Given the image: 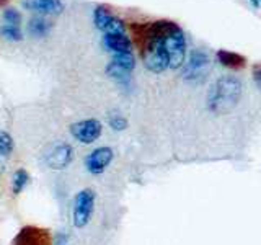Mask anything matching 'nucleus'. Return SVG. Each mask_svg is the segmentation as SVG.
I'll use <instances>...</instances> for the list:
<instances>
[{
    "label": "nucleus",
    "mask_w": 261,
    "mask_h": 245,
    "mask_svg": "<svg viewBox=\"0 0 261 245\" xmlns=\"http://www.w3.org/2000/svg\"><path fill=\"white\" fill-rule=\"evenodd\" d=\"M103 43L105 47L114 54L133 53V43H130L129 36H126V33H122V35H105Z\"/></svg>",
    "instance_id": "obj_11"
},
{
    "label": "nucleus",
    "mask_w": 261,
    "mask_h": 245,
    "mask_svg": "<svg viewBox=\"0 0 261 245\" xmlns=\"http://www.w3.org/2000/svg\"><path fill=\"white\" fill-rule=\"evenodd\" d=\"M209 69H211L209 56L204 51H201V49H196V51L190 54L188 62L183 65L181 77L190 82H201L206 79Z\"/></svg>",
    "instance_id": "obj_4"
},
{
    "label": "nucleus",
    "mask_w": 261,
    "mask_h": 245,
    "mask_svg": "<svg viewBox=\"0 0 261 245\" xmlns=\"http://www.w3.org/2000/svg\"><path fill=\"white\" fill-rule=\"evenodd\" d=\"M103 133V126L98 119H84L79 122H73L70 126V134L73 139H77L82 144H92Z\"/></svg>",
    "instance_id": "obj_6"
},
{
    "label": "nucleus",
    "mask_w": 261,
    "mask_h": 245,
    "mask_svg": "<svg viewBox=\"0 0 261 245\" xmlns=\"http://www.w3.org/2000/svg\"><path fill=\"white\" fill-rule=\"evenodd\" d=\"M95 27L98 30H101L105 35H122L126 33V24L121 18L114 16L106 10V7H96L95 8Z\"/></svg>",
    "instance_id": "obj_7"
},
{
    "label": "nucleus",
    "mask_w": 261,
    "mask_h": 245,
    "mask_svg": "<svg viewBox=\"0 0 261 245\" xmlns=\"http://www.w3.org/2000/svg\"><path fill=\"white\" fill-rule=\"evenodd\" d=\"M217 59L222 65H225V67H230V69H242V67H245V64H247V59H245L242 54L227 51V49H219Z\"/></svg>",
    "instance_id": "obj_12"
},
{
    "label": "nucleus",
    "mask_w": 261,
    "mask_h": 245,
    "mask_svg": "<svg viewBox=\"0 0 261 245\" xmlns=\"http://www.w3.org/2000/svg\"><path fill=\"white\" fill-rule=\"evenodd\" d=\"M108 122L114 131H124L127 128V119L124 116H121V114H113L108 119Z\"/></svg>",
    "instance_id": "obj_19"
},
{
    "label": "nucleus",
    "mask_w": 261,
    "mask_h": 245,
    "mask_svg": "<svg viewBox=\"0 0 261 245\" xmlns=\"http://www.w3.org/2000/svg\"><path fill=\"white\" fill-rule=\"evenodd\" d=\"M162 41L168 57V67L170 69L183 67L185 56H186V39L181 28L171 21L168 30L162 35Z\"/></svg>",
    "instance_id": "obj_2"
},
{
    "label": "nucleus",
    "mask_w": 261,
    "mask_h": 245,
    "mask_svg": "<svg viewBox=\"0 0 261 245\" xmlns=\"http://www.w3.org/2000/svg\"><path fill=\"white\" fill-rule=\"evenodd\" d=\"M12 245H53L49 229L38 226H24L15 235Z\"/></svg>",
    "instance_id": "obj_5"
},
{
    "label": "nucleus",
    "mask_w": 261,
    "mask_h": 245,
    "mask_svg": "<svg viewBox=\"0 0 261 245\" xmlns=\"http://www.w3.org/2000/svg\"><path fill=\"white\" fill-rule=\"evenodd\" d=\"M28 182H30V175H28L27 170H24V168L15 170V174L12 177V191H13V194H20L24 188H27Z\"/></svg>",
    "instance_id": "obj_15"
},
{
    "label": "nucleus",
    "mask_w": 261,
    "mask_h": 245,
    "mask_svg": "<svg viewBox=\"0 0 261 245\" xmlns=\"http://www.w3.org/2000/svg\"><path fill=\"white\" fill-rule=\"evenodd\" d=\"M13 137L7 131H0V155H4V157L10 155L13 152Z\"/></svg>",
    "instance_id": "obj_16"
},
{
    "label": "nucleus",
    "mask_w": 261,
    "mask_h": 245,
    "mask_svg": "<svg viewBox=\"0 0 261 245\" xmlns=\"http://www.w3.org/2000/svg\"><path fill=\"white\" fill-rule=\"evenodd\" d=\"M114 152L111 147L103 145V147H96L95 151L90 152L85 157V167L92 175H100L108 168V165L113 162Z\"/></svg>",
    "instance_id": "obj_8"
},
{
    "label": "nucleus",
    "mask_w": 261,
    "mask_h": 245,
    "mask_svg": "<svg viewBox=\"0 0 261 245\" xmlns=\"http://www.w3.org/2000/svg\"><path fill=\"white\" fill-rule=\"evenodd\" d=\"M251 2L255 4V5H258V0H251Z\"/></svg>",
    "instance_id": "obj_21"
},
{
    "label": "nucleus",
    "mask_w": 261,
    "mask_h": 245,
    "mask_svg": "<svg viewBox=\"0 0 261 245\" xmlns=\"http://www.w3.org/2000/svg\"><path fill=\"white\" fill-rule=\"evenodd\" d=\"M23 7L41 15H57L62 12L64 4L61 0H23Z\"/></svg>",
    "instance_id": "obj_10"
},
{
    "label": "nucleus",
    "mask_w": 261,
    "mask_h": 245,
    "mask_svg": "<svg viewBox=\"0 0 261 245\" xmlns=\"http://www.w3.org/2000/svg\"><path fill=\"white\" fill-rule=\"evenodd\" d=\"M95 200L96 194L92 188H84L80 190L75 198H73L72 208V224L77 229H84L93 217L95 212Z\"/></svg>",
    "instance_id": "obj_3"
},
{
    "label": "nucleus",
    "mask_w": 261,
    "mask_h": 245,
    "mask_svg": "<svg viewBox=\"0 0 261 245\" xmlns=\"http://www.w3.org/2000/svg\"><path fill=\"white\" fill-rule=\"evenodd\" d=\"M2 16H4V23L5 24H12V27H20L21 15H20L18 10H15V8H7Z\"/></svg>",
    "instance_id": "obj_18"
},
{
    "label": "nucleus",
    "mask_w": 261,
    "mask_h": 245,
    "mask_svg": "<svg viewBox=\"0 0 261 245\" xmlns=\"http://www.w3.org/2000/svg\"><path fill=\"white\" fill-rule=\"evenodd\" d=\"M0 35L8 41H20L23 38L20 27H12V24H5V23L0 27Z\"/></svg>",
    "instance_id": "obj_17"
},
{
    "label": "nucleus",
    "mask_w": 261,
    "mask_h": 245,
    "mask_svg": "<svg viewBox=\"0 0 261 245\" xmlns=\"http://www.w3.org/2000/svg\"><path fill=\"white\" fill-rule=\"evenodd\" d=\"M73 159V149L69 144H59L56 145L51 151V154L47 155V165L54 170H61L70 165V162Z\"/></svg>",
    "instance_id": "obj_9"
},
{
    "label": "nucleus",
    "mask_w": 261,
    "mask_h": 245,
    "mask_svg": "<svg viewBox=\"0 0 261 245\" xmlns=\"http://www.w3.org/2000/svg\"><path fill=\"white\" fill-rule=\"evenodd\" d=\"M243 84L235 76H224L214 82L207 93V108L214 114H225L239 105Z\"/></svg>",
    "instance_id": "obj_1"
},
{
    "label": "nucleus",
    "mask_w": 261,
    "mask_h": 245,
    "mask_svg": "<svg viewBox=\"0 0 261 245\" xmlns=\"http://www.w3.org/2000/svg\"><path fill=\"white\" fill-rule=\"evenodd\" d=\"M110 64L114 65L116 69H121L130 74V70L136 67V59L133 53H119V54H114Z\"/></svg>",
    "instance_id": "obj_13"
},
{
    "label": "nucleus",
    "mask_w": 261,
    "mask_h": 245,
    "mask_svg": "<svg viewBox=\"0 0 261 245\" xmlns=\"http://www.w3.org/2000/svg\"><path fill=\"white\" fill-rule=\"evenodd\" d=\"M28 31H30V35H33V36L43 38V36L47 35L49 31H51V23H49L47 20H44L43 16H36V18L30 20Z\"/></svg>",
    "instance_id": "obj_14"
},
{
    "label": "nucleus",
    "mask_w": 261,
    "mask_h": 245,
    "mask_svg": "<svg viewBox=\"0 0 261 245\" xmlns=\"http://www.w3.org/2000/svg\"><path fill=\"white\" fill-rule=\"evenodd\" d=\"M253 79H255V84L261 88V64L253 65Z\"/></svg>",
    "instance_id": "obj_20"
}]
</instances>
